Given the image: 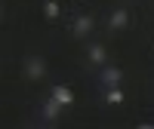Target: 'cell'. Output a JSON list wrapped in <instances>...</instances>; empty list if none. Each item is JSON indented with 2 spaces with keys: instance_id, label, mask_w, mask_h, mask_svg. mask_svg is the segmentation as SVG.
Listing matches in <instances>:
<instances>
[{
  "instance_id": "6da1fadb",
  "label": "cell",
  "mask_w": 154,
  "mask_h": 129,
  "mask_svg": "<svg viewBox=\"0 0 154 129\" xmlns=\"http://www.w3.org/2000/svg\"><path fill=\"white\" fill-rule=\"evenodd\" d=\"M25 77H28V80H40V77H46V62L37 58V56H31L28 62H25Z\"/></svg>"
},
{
  "instance_id": "7a4b0ae2",
  "label": "cell",
  "mask_w": 154,
  "mask_h": 129,
  "mask_svg": "<svg viewBox=\"0 0 154 129\" xmlns=\"http://www.w3.org/2000/svg\"><path fill=\"white\" fill-rule=\"evenodd\" d=\"M93 25H96V22H93V16H77L71 31H74V37H86L89 31H93Z\"/></svg>"
},
{
  "instance_id": "3957f363",
  "label": "cell",
  "mask_w": 154,
  "mask_h": 129,
  "mask_svg": "<svg viewBox=\"0 0 154 129\" xmlns=\"http://www.w3.org/2000/svg\"><path fill=\"white\" fill-rule=\"evenodd\" d=\"M62 108H65V105H62V101H56L53 95H49V98L43 101V114H46V120H59V114H62Z\"/></svg>"
},
{
  "instance_id": "277c9868",
  "label": "cell",
  "mask_w": 154,
  "mask_h": 129,
  "mask_svg": "<svg viewBox=\"0 0 154 129\" xmlns=\"http://www.w3.org/2000/svg\"><path fill=\"white\" fill-rule=\"evenodd\" d=\"M126 22H130V12H126V9H114V12H111V19H108V25H111L114 31L126 28Z\"/></svg>"
},
{
  "instance_id": "5b68a950",
  "label": "cell",
  "mask_w": 154,
  "mask_h": 129,
  "mask_svg": "<svg viewBox=\"0 0 154 129\" xmlns=\"http://www.w3.org/2000/svg\"><path fill=\"white\" fill-rule=\"evenodd\" d=\"M120 80H123L120 68H105V71H102V83H105V86H117Z\"/></svg>"
},
{
  "instance_id": "8992f818",
  "label": "cell",
  "mask_w": 154,
  "mask_h": 129,
  "mask_svg": "<svg viewBox=\"0 0 154 129\" xmlns=\"http://www.w3.org/2000/svg\"><path fill=\"white\" fill-rule=\"evenodd\" d=\"M86 56H89V62H93V64H105V58H108L105 46H99V43L89 46V49H86Z\"/></svg>"
},
{
  "instance_id": "52a82bcc",
  "label": "cell",
  "mask_w": 154,
  "mask_h": 129,
  "mask_svg": "<svg viewBox=\"0 0 154 129\" xmlns=\"http://www.w3.org/2000/svg\"><path fill=\"white\" fill-rule=\"evenodd\" d=\"M53 98L62 101V105H71V101H74V92H71L68 86H53Z\"/></svg>"
},
{
  "instance_id": "ba28073f",
  "label": "cell",
  "mask_w": 154,
  "mask_h": 129,
  "mask_svg": "<svg viewBox=\"0 0 154 129\" xmlns=\"http://www.w3.org/2000/svg\"><path fill=\"white\" fill-rule=\"evenodd\" d=\"M105 101H108V105H120V101H123L120 83H117V86H108V92H105Z\"/></svg>"
},
{
  "instance_id": "9c48e42d",
  "label": "cell",
  "mask_w": 154,
  "mask_h": 129,
  "mask_svg": "<svg viewBox=\"0 0 154 129\" xmlns=\"http://www.w3.org/2000/svg\"><path fill=\"white\" fill-rule=\"evenodd\" d=\"M43 12H46V19H59V3H56V0H46Z\"/></svg>"
}]
</instances>
